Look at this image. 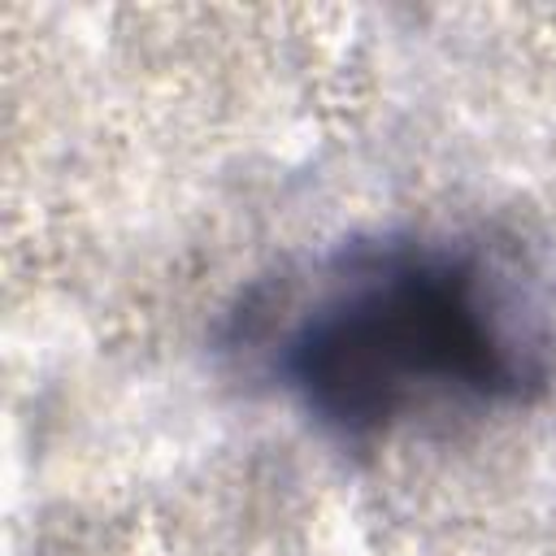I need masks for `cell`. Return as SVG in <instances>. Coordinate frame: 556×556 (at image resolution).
<instances>
[{
	"mask_svg": "<svg viewBox=\"0 0 556 556\" xmlns=\"http://www.w3.org/2000/svg\"><path fill=\"white\" fill-rule=\"evenodd\" d=\"M282 374L326 426L378 434L443 404L521 400L543 365L526 304L491 261L382 243L348 256L304 308Z\"/></svg>",
	"mask_w": 556,
	"mask_h": 556,
	"instance_id": "6da1fadb",
	"label": "cell"
}]
</instances>
